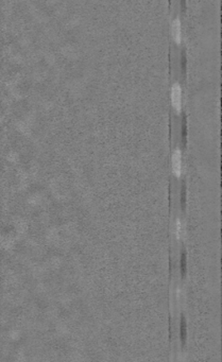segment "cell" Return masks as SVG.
Listing matches in <instances>:
<instances>
[{"mask_svg": "<svg viewBox=\"0 0 222 362\" xmlns=\"http://www.w3.org/2000/svg\"><path fill=\"white\" fill-rule=\"evenodd\" d=\"M172 34L175 38V41L180 43L182 39V24L179 16L175 17L172 22Z\"/></svg>", "mask_w": 222, "mask_h": 362, "instance_id": "3", "label": "cell"}, {"mask_svg": "<svg viewBox=\"0 0 222 362\" xmlns=\"http://www.w3.org/2000/svg\"><path fill=\"white\" fill-rule=\"evenodd\" d=\"M182 96L183 95H182L181 84L178 81L174 82L171 87V100H172L173 107L178 111H180L182 108Z\"/></svg>", "mask_w": 222, "mask_h": 362, "instance_id": "1", "label": "cell"}, {"mask_svg": "<svg viewBox=\"0 0 222 362\" xmlns=\"http://www.w3.org/2000/svg\"><path fill=\"white\" fill-rule=\"evenodd\" d=\"M172 169L174 171V173L178 176L182 174L183 161H182V152L179 147L175 148L172 153Z\"/></svg>", "mask_w": 222, "mask_h": 362, "instance_id": "2", "label": "cell"}]
</instances>
